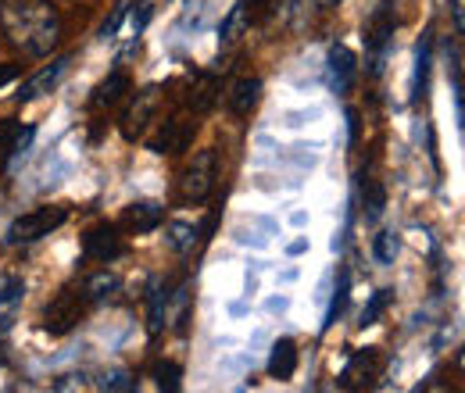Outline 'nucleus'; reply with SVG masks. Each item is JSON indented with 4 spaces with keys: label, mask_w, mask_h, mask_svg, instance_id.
I'll return each instance as SVG.
<instances>
[{
    "label": "nucleus",
    "mask_w": 465,
    "mask_h": 393,
    "mask_svg": "<svg viewBox=\"0 0 465 393\" xmlns=\"http://www.w3.org/2000/svg\"><path fill=\"white\" fill-rule=\"evenodd\" d=\"M219 90H223L219 75H215V72H201V75H193V83H190V97H186V104L193 108V114L212 112L215 101H219Z\"/></svg>",
    "instance_id": "nucleus-14"
},
{
    "label": "nucleus",
    "mask_w": 465,
    "mask_h": 393,
    "mask_svg": "<svg viewBox=\"0 0 465 393\" xmlns=\"http://www.w3.org/2000/svg\"><path fill=\"white\" fill-rule=\"evenodd\" d=\"M394 33H398V7L394 0H380L369 25H365V47H369V75L383 72L387 51L394 47Z\"/></svg>",
    "instance_id": "nucleus-3"
},
{
    "label": "nucleus",
    "mask_w": 465,
    "mask_h": 393,
    "mask_svg": "<svg viewBox=\"0 0 465 393\" xmlns=\"http://www.w3.org/2000/svg\"><path fill=\"white\" fill-rule=\"evenodd\" d=\"M36 129L33 125H18V122H0V158H18L29 151Z\"/></svg>",
    "instance_id": "nucleus-18"
},
{
    "label": "nucleus",
    "mask_w": 465,
    "mask_h": 393,
    "mask_svg": "<svg viewBox=\"0 0 465 393\" xmlns=\"http://www.w3.org/2000/svg\"><path fill=\"white\" fill-rule=\"evenodd\" d=\"M125 18H129V25H125V33H122V54H133L136 44H140V36H143V29H147V22H151V4L140 0L133 15L125 11Z\"/></svg>",
    "instance_id": "nucleus-21"
},
{
    "label": "nucleus",
    "mask_w": 465,
    "mask_h": 393,
    "mask_svg": "<svg viewBox=\"0 0 465 393\" xmlns=\"http://www.w3.org/2000/svg\"><path fill=\"white\" fill-rule=\"evenodd\" d=\"M158 104H162V86H143V90L125 104V112L118 118V133H122L129 143H136V140L147 133L151 118L158 114Z\"/></svg>",
    "instance_id": "nucleus-6"
},
{
    "label": "nucleus",
    "mask_w": 465,
    "mask_h": 393,
    "mask_svg": "<svg viewBox=\"0 0 465 393\" xmlns=\"http://www.w3.org/2000/svg\"><path fill=\"white\" fill-rule=\"evenodd\" d=\"M219 186V154L215 151H197L193 162L179 175V193L186 204H208Z\"/></svg>",
    "instance_id": "nucleus-4"
},
{
    "label": "nucleus",
    "mask_w": 465,
    "mask_h": 393,
    "mask_svg": "<svg viewBox=\"0 0 465 393\" xmlns=\"http://www.w3.org/2000/svg\"><path fill=\"white\" fill-rule=\"evenodd\" d=\"M451 18H455V33H459V36H462V29H465L462 0H451Z\"/></svg>",
    "instance_id": "nucleus-32"
},
{
    "label": "nucleus",
    "mask_w": 465,
    "mask_h": 393,
    "mask_svg": "<svg viewBox=\"0 0 465 393\" xmlns=\"http://www.w3.org/2000/svg\"><path fill=\"white\" fill-rule=\"evenodd\" d=\"M293 372H297V343L291 337L276 339L269 354V376L283 383V379H293Z\"/></svg>",
    "instance_id": "nucleus-19"
},
{
    "label": "nucleus",
    "mask_w": 465,
    "mask_h": 393,
    "mask_svg": "<svg viewBox=\"0 0 465 393\" xmlns=\"http://www.w3.org/2000/svg\"><path fill=\"white\" fill-rule=\"evenodd\" d=\"M162 222H165V208L162 204H154V201H133L129 208H122L118 229H125L133 236H143V232H154Z\"/></svg>",
    "instance_id": "nucleus-12"
},
{
    "label": "nucleus",
    "mask_w": 465,
    "mask_h": 393,
    "mask_svg": "<svg viewBox=\"0 0 465 393\" xmlns=\"http://www.w3.org/2000/svg\"><path fill=\"white\" fill-rule=\"evenodd\" d=\"M398 251H401V240H398L394 229H380V232L372 236V258H376L380 265H394Z\"/></svg>",
    "instance_id": "nucleus-26"
},
{
    "label": "nucleus",
    "mask_w": 465,
    "mask_h": 393,
    "mask_svg": "<svg viewBox=\"0 0 465 393\" xmlns=\"http://www.w3.org/2000/svg\"><path fill=\"white\" fill-rule=\"evenodd\" d=\"M315 114H319V112H291V114H287V125H293V129H297V125H304V122H312Z\"/></svg>",
    "instance_id": "nucleus-33"
},
{
    "label": "nucleus",
    "mask_w": 465,
    "mask_h": 393,
    "mask_svg": "<svg viewBox=\"0 0 465 393\" xmlns=\"http://www.w3.org/2000/svg\"><path fill=\"white\" fill-rule=\"evenodd\" d=\"M125 93H129V75H125V72H112V75L94 90L90 108H94V112H112V108H118V104L125 101Z\"/></svg>",
    "instance_id": "nucleus-16"
},
{
    "label": "nucleus",
    "mask_w": 465,
    "mask_h": 393,
    "mask_svg": "<svg viewBox=\"0 0 465 393\" xmlns=\"http://www.w3.org/2000/svg\"><path fill=\"white\" fill-rule=\"evenodd\" d=\"M387 368V354L380 347H361L351 354V361L341 372V387L344 390H361V387H376V379Z\"/></svg>",
    "instance_id": "nucleus-7"
},
{
    "label": "nucleus",
    "mask_w": 465,
    "mask_h": 393,
    "mask_svg": "<svg viewBox=\"0 0 465 393\" xmlns=\"http://www.w3.org/2000/svg\"><path fill=\"white\" fill-rule=\"evenodd\" d=\"M22 300H25V282L22 276H7L0 282V337L11 333V326L22 315Z\"/></svg>",
    "instance_id": "nucleus-13"
},
{
    "label": "nucleus",
    "mask_w": 465,
    "mask_h": 393,
    "mask_svg": "<svg viewBox=\"0 0 465 393\" xmlns=\"http://www.w3.org/2000/svg\"><path fill=\"white\" fill-rule=\"evenodd\" d=\"M90 308H94V300L83 293V286H68V290H61L58 297L47 304V311H44V333H51V337L72 333V329L86 319Z\"/></svg>",
    "instance_id": "nucleus-5"
},
{
    "label": "nucleus",
    "mask_w": 465,
    "mask_h": 393,
    "mask_svg": "<svg viewBox=\"0 0 465 393\" xmlns=\"http://www.w3.org/2000/svg\"><path fill=\"white\" fill-rule=\"evenodd\" d=\"M258 101H262V79L243 75V79H236V83L230 86V112L232 114L247 118V114L258 108Z\"/></svg>",
    "instance_id": "nucleus-17"
},
{
    "label": "nucleus",
    "mask_w": 465,
    "mask_h": 393,
    "mask_svg": "<svg viewBox=\"0 0 465 393\" xmlns=\"http://www.w3.org/2000/svg\"><path fill=\"white\" fill-rule=\"evenodd\" d=\"M251 22H254V15H251V0H236V4L230 7V15L223 18V29H219L223 44H236V40L251 29Z\"/></svg>",
    "instance_id": "nucleus-20"
},
{
    "label": "nucleus",
    "mask_w": 465,
    "mask_h": 393,
    "mask_svg": "<svg viewBox=\"0 0 465 393\" xmlns=\"http://www.w3.org/2000/svg\"><path fill=\"white\" fill-rule=\"evenodd\" d=\"M287 304H291L287 297H272V300H269V311H272V315H276V311L283 315V311H287Z\"/></svg>",
    "instance_id": "nucleus-35"
},
{
    "label": "nucleus",
    "mask_w": 465,
    "mask_h": 393,
    "mask_svg": "<svg viewBox=\"0 0 465 393\" xmlns=\"http://www.w3.org/2000/svg\"><path fill=\"white\" fill-rule=\"evenodd\" d=\"M68 64H72V57H54L51 64H44L40 72H33L22 86H18V93H15V101L18 104H29V101H36V97H44V93H51L54 86H58L61 79H64V72H68Z\"/></svg>",
    "instance_id": "nucleus-10"
},
{
    "label": "nucleus",
    "mask_w": 465,
    "mask_h": 393,
    "mask_svg": "<svg viewBox=\"0 0 465 393\" xmlns=\"http://www.w3.org/2000/svg\"><path fill=\"white\" fill-rule=\"evenodd\" d=\"M15 75H18V64H4V68H0V86H7Z\"/></svg>",
    "instance_id": "nucleus-34"
},
{
    "label": "nucleus",
    "mask_w": 465,
    "mask_h": 393,
    "mask_svg": "<svg viewBox=\"0 0 465 393\" xmlns=\"http://www.w3.org/2000/svg\"><path fill=\"white\" fill-rule=\"evenodd\" d=\"M72 208L68 204H44V208H33L25 215H18L15 222L7 225V243L11 247H22V243H36L51 232H58L61 225L68 222Z\"/></svg>",
    "instance_id": "nucleus-2"
},
{
    "label": "nucleus",
    "mask_w": 465,
    "mask_h": 393,
    "mask_svg": "<svg viewBox=\"0 0 465 393\" xmlns=\"http://www.w3.org/2000/svg\"><path fill=\"white\" fill-rule=\"evenodd\" d=\"M348 129H351V143H358L361 140V122H358V112L348 108Z\"/></svg>",
    "instance_id": "nucleus-31"
},
{
    "label": "nucleus",
    "mask_w": 465,
    "mask_h": 393,
    "mask_svg": "<svg viewBox=\"0 0 465 393\" xmlns=\"http://www.w3.org/2000/svg\"><path fill=\"white\" fill-rule=\"evenodd\" d=\"M94 387L112 390V393H133L136 390V379H133V372H125V368H108V372H101V379H97Z\"/></svg>",
    "instance_id": "nucleus-30"
},
{
    "label": "nucleus",
    "mask_w": 465,
    "mask_h": 393,
    "mask_svg": "<svg viewBox=\"0 0 465 393\" xmlns=\"http://www.w3.org/2000/svg\"><path fill=\"white\" fill-rule=\"evenodd\" d=\"M151 379H154V387H158V390L175 393L179 387H183V383H179V379H183V368H179L175 361H158V365L151 368Z\"/></svg>",
    "instance_id": "nucleus-29"
},
{
    "label": "nucleus",
    "mask_w": 465,
    "mask_h": 393,
    "mask_svg": "<svg viewBox=\"0 0 465 393\" xmlns=\"http://www.w3.org/2000/svg\"><path fill=\"white\" fill-rule=\"evenodd\" d=\"M169 300H173V290L169 286H154L151 290V308H147V329H151V337H162V329L169 322Z\"/></svg>",
    "instance_id": "nucleus-22"
},
{
    "label": "nucleus",
    "mask_w": 465,
    "mask_h": 393,
    "mask_svg": "<svg viewBox=\"0 0 465 393\" xmlns=\"http://www.w3.org/2000/svg\"><path fill=\"white\" fill-rule=\"evenodd\" d=\"M83 254L90 258V261H101V265H112L115 258L125 254V243H122V236H118V225L104 222V225H94L90 232H86V240H83Z\"/></svg>",
    "instance_id": "nucleus-9"
},
{
    "label": "nucleus",
    "mask_w": 465,
    "mask_h": 393,
    "mask_svg": "<svg viewBox=\"0 0 465 393\" xmlns=\"http://www.w3.org/2000/svg\"><path fill=\"white\" fill-rule=\"evenodd\" d=\"M361 211H365V222L376 225L383 219V211H387V190H383V182L380 179H369V182H361Z\"/></svg>",
    "instance_id": "nucleus-23"
},
{
    "label": "nucleus",
    "mask_w": 465,
    "mask_h": 393,
    "mask_svg": "<svg viewBox=\"0 0 465 393\" xmlns=\"http://www.w3.org/2000/svg\"><path fill=\"white\" fill-rule=\"evenodd\" d=\"M348 293H351V276L348 269H341V280H337V286H333V297H330V308H326V329L344 315V308H348Z\"/></svg>",
    "instance_id": "nucleus-27"
},
{
    "label": "nucleus",
    "mask_w": 465,
    "mask_h": 393,
    "mask_svg": "<svg viewBox=\"0 0 465 393\" xmlns=\"http://www.w3.org/2000/svg\"><path fill=\"white\" fill-rule=\"evenodd\" d=\"M193 133H197V122H190V118H169L147 140V151H154V154H183L193 143Z\"/></svg>",
    "instance_id": "nucleus-8"
},
{
    "label": "nucleus",
    "mask_w": 465,
    "mask_h": 393,
    "mask_svg": "<svg viewBox=\"0 0 465 393\" xmlns=\"http://www.w3.org/2000/svg\"><path fill=\"white\" fill-rule=\"evenodd\" d=\"M326 75H330V86L333 93H351L354 83H358V57L348 44H333L330 54H326Z\"/></svg>",
    "instance_id": "nucleus-11"
},
{
    "label": "nucleus",
    "mask_w": 465,
    "mask_h": 393,
    "mask_svg": "<svg viewBox=\"0 0 465 393\" xmlns=\"http://www.w3.org/2000/svg\"><path fill=\"white\" fill-rule=\"evenodd\" d=\"M304 251H308V240H293L291 247H287V254H291V258H297V254H304Z\"/></svg>",
    "instance_id": "nucleus-36"
},
{
    "label": "nucleus",
    "mask_w": 465,
    "mask_h": 393,
    "mask_svg": "<svg viewBox=\"0 0 465 393\" xmlns=\"http://www.w3.org/2000/svg\"><path fill=\"white\" fill-rule=\"evenodd\" d=\"M391 300H394V290H376V293H372V300L365 304V311H361L358 326H361V329L376 326V322H380V315H383V311L391 308Z\"/></svg>",
    "instance_id": "nucleus-28"
},
{
    "label": "nucleus",
    "mask_w": 465,
    "mask_h": 393,
    "mask_svg": "<svg viewBox=\"0 0 465 393\" xmlns=\"http://www.w3.org/2000/svg\"><path fill=\"white\" fill-rule=\"evenodd\" d=\"M430 64H433V29H426V33H422L419 51H415V72H411V104H419V101L426 97Z\"/></svg>",
    "instance_id": "nucleus-15"
},
{
    "label": "nucleus",
    "mask_w": 465,
    "mask_h": 393,
    "mask_svg": "<svg viewBox=\"0 0 465 393\" xmlns=\"http://www.w3.org/2000/svg\"><path fill=\"white\" fill-rule=\"evenodd\" d=\"M4 29L29 57H47L61 40V18L51 0H4Z\"/></svg>",
    "instance_id": "nucleus-1"
},
{
    "label": "nucleus",
    "mask_w": 465,
    "mask_h": 393,
    "mask_svg": "<svg viewBox=\"0 0 465 393\" xmlns=\"http://www.w3.org/2000/svg\"><path fill=\"white\" fill-rule=\"evenodd\" d=\"M165 243L173 247L175 254H190L193 251V243H197V225L190 222H169L165 225Z\"/></svg>",
    "instance_id": "nucleus-25"
},
{
    "label": "nucleus",
    "mask_w": 465,
    "mask_h": 393,
    "mask_svg": "<svg viewBox=\"0 0 465 393\" xmlns=\"http://www.w3.org/2000/svg\"><path fill=\"white\" fill-rule=\"evenodd\" d=\"M83 286V293L94 300V304H101V300H108V297H115L118 286H122V280H118L115 272H94V276H86V280L79 282Z\"/></svg>",
    "instance_id": "nucleus-24"
},
{
    "label": "nucleus",
    "mask_w": 465,
    "mask_h": 393,
    "mask_svg": "<svg viewBox=\"0 0 465 393\" xmlns=\"http://www.w3.org/2000/svg\"><path fill=\"white\" fill-rule=\"evenodd\" d=\"M315 4H319V7H337L341 0H315Z\"/></svg>",
    "instance_id": "nucleus-37"
},
{
    "label": "nucleus",
    "mask_w": 465,
    "mask_h": 393,
    "mask_svg": "<svg viewBox=\"0 0 465 393\" xmlns=\"http://www.w3.org/2000/svg\"><path fill=\"white\" fill-rule=\"evenodd\" d=\"M7 361V354H4V337H0V365Z\"/></svg>",
    "instance_id": "nucleus-38"
}]
</instances>
